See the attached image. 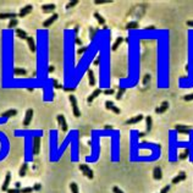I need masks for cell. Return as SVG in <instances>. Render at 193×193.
I'll return each mask as SVG.
<instances>
[{
	"mask_svg": "<svg viewBox=\"0 0 193 193\" xmlns=\"http://www.w3.org/2000/svg\"><path fill=\"white\" fill-rule=\"evenodd\" d=\"M70 103H71V106H72L73 115L76 116V118H80V116H81V113H80V109H78L77 98H76L73 94H70Z\"/></svg>",
	"mask_w": 193,
	"mask_h": 193,
	"instance_id": "1",
	"label": "cell"
},
{
	"mask_svg": "<svg viewBox=\"0 0 193 193\" xmlns=\"http://www.w3.org/2000/svg\"><path fill=\"white\" fill-rule=\"evenodd\" d=\"M80 170L82 171V174H83L87 178H89V180H92V178L94 177V172H93V170L88 166L87 164H81L80 165Z\"/></svg>",
	"mask_w": 193,
	"mask_h": 193,
	"instance_id": "2",
	"label": "cell"
},
{
	"mask_svg": "<svg viewBox=\"0 0 193 193\" xmlns=\"http://www.w3.org/2000/svg\"><path fill=\"white\" fill-rule=\"evenodd\" d=\"M40 150V138L39 137H34L33 138V146H32V153L37 155Z\"/></svg>",
	"mask_w": 193,
	"mask_h": 193,
	"instance_id": "3",
	"label": "cell"
},
{
	"mask_svg": "<svg viewBox=\"0 0 193 193\" xmlns=\"http://www.w3.org/2000/svg\"><path fill=\"white\" fill-rule=\"evenodd\" d=\"M58 17H59V15H58V13H53V15L51 16H49V17H48L46 20H45V21L43 22V27H44V28H48V27H49V26H51L55 21H56V20H58Z\"/></svg>",
	"mask_w": 193,
	"mask_h": 193,
	"instance_id": "4",
	"label": "cell"
},
{
	"mask_svg": "<svg viewBox=\"0 0 193 193\" xmlns=\"http://www.w3.org/2000/svg\"><path fill=\"white\" fill-rule=\"evenodd\" d=\"M32 118H33V109H28L26 111V116L23 119V126L25 127H28V125L32 121Z\"/></svg>",
	"mask_w": 193,
	"mask_h": 193,
	"instance_id": "5",
	"label": "cell"
},
{
	"mask_svg": "<svg viewBox=\"0 0 193 193\" xmlns=\"http://www.w3.org/2000/svg\"><path fill=\"white\" fill-rule=\"evenodd\" d=\"M58 123H59V126L61 127V130H63L64 131V132H66V131H67V122H66V119H65V116L64 115H58Z\"/></svg>",
	"mask_w": 193,
	"mask_h": 193,
	"instance_id": "6",
	"label": "cell"
},
{
	"mask_svg": "<svg viewBox=\"0 0 193 193\" xmlns=\"http://www.w3.org/2000/svg\"><path fill=\"white\" fill-rule=\"evenodd\" d=\"M175 130L177 131L178 133L189 135V133H191V131H192V127H189V126H185V125H176V126H175Z\"/></svg>",
	"mask_w": 193,
	"mask_h": 193,
	"instance_id": "7",
	"label": "cell"
},
{
	"mask_svg": "<svg viewBox=\"0 0 193 193\" xmlns=\"http://www.w3.org/2000/svg\"><path fill=\"white\" fill-rule=\"evenodd\" d=\"M105 108H106L108 110H111V111H114L116 115H119V114L121 113V110H120L118 106H116L113 101H110V100H108V101L105 103Z\"/></svg>",
	"mask_w": 193,
	"mask_h": 193,
	"instance_id": "8",
	"label": "cell"
},
{
	"mask_svg": "<svg viewBox=\"0 0 193 193\" xmlns=\"http://www.w3.org/2000/svg\"><path fill=\"white\" fill-rule=\"evenodd\" d=\"M32 9H33L32 5H26V6H23V8L20 10V12H18V17H26V16L32 11Z\"/></svg>",
	"mask_w": 193,
	"mask_h": 193,
	"instance_id": "9",
	"label": "cell"
},
{
	"mask_svg": "<svg viewBox=\"0 0 193 193\" xmlns=\"http://www.w3.org/2000/svg\"><path fill=\"white\" fill-rule=\"evenodd\" d=\"M16 115H17V110L16 109H9V110H6V111H4L1 114V118L9 119V118H12V116H16Z\"/></svg>",
	"mask_w": 193,
	"mask_h": 193,
	"instance_id": "10",
	"label": "cell"
},
{
	"mask_svg": "<svg viewBox=\"0 0 193 193\" xmlns=\"http://www.w3.org/2000/svg\"><path fill=\"white\" fill-rule=\"evenodd\" d=\"M186 177H187V175H186L183 171H181L177 176H175L174 178H172V183H174V185H175V183H180V182H182V181L186 180Z\"/></svg>",
	"mask_w": 193,
	"mask_h": 193,
	"instance_id": "11",
	"label": "cell"
},
{
	"mask_svg": "<svg viewBox=\"0 0 193 193\" xmlns=\"http://www.w3.org/2000/svg\"><path fill=\"white\" fill-rule=\"evenodd\" d=\"M143 119H144V116H143V115L133 116V118H131L130 120L126 121V125H133V123H138V122H141Z\"/></svg>",
	"mask_w": 193,
	"mask_h": 193,
	"instance_id": "12",
	"label": "cell"
},
{
	"mask_svg": "<svg viewBox=\"0 0 193 193\" xmlns=\"http://www.w3.org/2000/svg\"><path fill=\"white\" fill-rule=\"evenodd\" d=\"M10 181H11V174H10V172H8V174H6V176H5V181L3 182V186H1V189H3V191H6V192H8Z\"/></svg>",
	"mask_w": 193,
	"mask_h": 193,
	"instance_id": "13",
	"label": "cell"
},
{
	"mask_svg": "<svg viewBox=\"0 0 193 193\" xmlns=\"http://www.w3.org/2000/svg\"><path fill=\"white\" fill-rule=\"evenodd\" d=\"M101 93H103V91H101L100 88H96V89H94L93 93L88 96V103H93V100L96 98V96H99Z\"/></svg>",
	"mask_w": 193,
	"mask_h": 193,
	"instance_id": "14",
	"label": "cell"
},
{
	"mask_svg": "<svg viewBox=\"0 0 193 193\" xmlns=\"http://www.w3.org/2000/svg\"><path fill=\"white\" fill-rule=\"evenodd\" d=\"M16 16H18V13H15V12H4V13H0V20H6V18L13 20V18H16Z\"/></svg>",
	"mask_w": 193,
	"mask_h": 193,
	"instance_id": "15",
	"label": "cell"
},
{
	"mask_svg": "<svg viewBox=\"0 0 193 193\" xmlns=\"http://www.w3.org/2000/svg\"><path fill=\"white\" fill-rule=\"evenodd\" d=\"M168 109H169V103L168 101H164V103H161V105L159 108L155 109V113L156 114H164Z\"/></svg>",
	"mask_w": 193,
	"mask_h": 193,
	"instance_id": "16",
	"label": "cell"
},
{
	"mask_svg": "<svg viewBox=\"0 0 193 193\" xmlns=\"http://www.w3.org/2000/svg\"><path fill=\"white\" fill-rule=\"evenodd\" d=\"M27 44H28V48H30V50L32 53H36L37 46H36V42H34L33 37H28V38H27Z\"/></svg>",
	"mask_w": 193,
	"mask_h": 193,
	"instance_id": "17",
	"label": "cell"
},
{
	"mask_svg": "<svg viewBox=\"0 0 193 193\" xmlns=\"http://www.w3.org/2000/svg\"><path fill=\"white\" fill-rule=\"evenodd\" d=\"M153 177H154V180H158V181L163 178V172H161V169L159 166L154 168V170H153Z\"/></svg>",
	"mask_w": 193,
	"mask_h": 193,
	"instance_id": "18",
	"label": "cell"
},
{
	"mask_svg": "<svg viewBox=\"0 0 193 193\" xmlns=\"http://www.w3.org/2000/svg\"><path fill=\"white\" fill-rule=\"evenodd\" d=\"M55 8H56V6H55L54 4H48V5L45 4V5L42 6V11L45 12V13H50V12H53L55 10Z\"/></svg>",
	"mask_w": 193,
	"mask_h": 193,
	"instance_id": "19",
	"label": "cell"
},
{
	"mask_svg": "<svg viewBox=\"0 0 193 193\" xmlns=\"http://www.w3.org/2000/svg\"><path fill=\"white\" fill-rule=\"evenodd\" d=\"M15 33H16V36H17L20 39H26V40H27V38H28V34L26 33V31H23V30H21V28H16Z\"/></svg>",
	"mask_w": 193,
	"mask_h": 193,
	"instance_id": "20",
	"label": "cell"
},
{
	"mask_svg": "<svg viewBox=\"0 0 193 193\" xmlns=\"http://www.w3.org/2000/svg\"><path fill=\"white\" fill-rule=\"evenodd\" d=\"M27 171H28V164L25 163V164H22V166L20 168V171H18L20 177H25L26 174H27Z\"/></svg>",
	"mask_w": 193,
	"mask_h": 193,
	"instance_id": "21",
	"label": "cell"
},
{
	"mask_svg": "<svg viewBox=\"0 0 193 193\" xmlns=\"http://www.w3.org/2000/svg\"><path fill=\"white\" fill-rule=\"evenodd\" d=\"M88 81H89V86H95V77H94V72L92 70H88Z\"/></svg>",
	"mask_w": 193,
	"mask_h": 193,
	"instance_id": "22",
	"label": "cell"
},
{
	"mask_svg": "<svg viewBox=\"0 0 193 193\" xmlns=\"http://www.w3.org/2000/svg\"><path fill=\"white\" fill-rule=\"evenodd\" d=\"M122 42H123V38H122V37H119V38L114 42V44H113V46H111V50H113V51H116V50L119 49V46L121 45Z\"/></svg>",
	"mask_w": 193,
	"mask_h": 193,
	"instance_id": "23",
	"label": "cell"
},
{
	"mask_svg": "<svg viewBox=\"0 0 193 193\" xmlns=\"http://www.w3.org/2000/svg\"><path fill=\"white\" fill-rule=\"evenodd\" d=\"M13 73H15L16 76H26L27 75V71L25 70V68H21V67H15Z\"/></svg>",
	"mask_w": 193,
	"mask_h": 193,
	"instance_id": "24",
	"label": "cell"
},
{
	"mask_svg": "<svg viewBox=\"0 0 193 193\" xmlns=\"http://www.w3.org/2000/svg\"><path fill=\"white\" fill-rule=\"evenodd\" d=\"M146 125H147V131H146V133H148L149 131L151 130V126H153V119H151L150 116H147V118H146Z\"/></svg>",
	"mask_w": 193,
	"mask_h": 193,
	"instance_id": "25",
	"label": "cell"
},
{
	"mask_svg": "<svg viewBox=\"0 0 193 193\" xmlns=\"http://www.w3.org/2000/svg\"><path fill=\"white\" fill-rule=\"evenodd\" d=\"M94 17H95V20L99 22V25H105V18L103 17L99 12H94Z\"/></svg>",
	"mask_w": 193,
	"mask_h": 193,
	"instance_id": "26",
	"label": "cell"
},
{
	"mask_svg": "<svg viewBox=\"0 0 193 193\" xmlns=\"http://www.w3.org/2000/svg\"><path fill=\"white\" fill-rule=\"evenodd\" d=\"M138 27V22H136V21H132V22H130L126 25V30H135Z\"/></svg>",
	"mask_w": 193,
	"mask_h": 193,
	"instance_id": "27",
	"label": "cell"
},
{
	"mask_svg": "<svg viewBox=\"0 0 193 193\" xmlns=\"http://www.w3.org/2000/svg\"><path fill=\"white\" fill-rule=\"evenodd\" d=\"M70 189H71L72 193H80L78 192V186H77V183H76V182H71L70 183Z\"/></svg>",
	"mask_w": 193,
	"mask_h": 193,
	"instance_id": "28",
	"label": "cell"
},
{
	"mask_svg": "<svg viewBox=\"0 0 193 193\" xmlns=\"http://www.w3.org/2000/svg\"><path fill=\"white\" fill-rule=\"evenodd\" d=\"M188 154H189V150L188 149H185L182 153L180 154V156H178V158H180V160H185V159H187V158H188Z\"/></svg>",
	"mask_w": 193,
	"mask_h": 193,
	"instance_id": "29",
	"label": "cell"
},
{
	"mask_svg": "<svg viewBox=\"0 0 193 193\" xmlns=\"http://www.w3.org/2000/svg\"><path fill=\"white\" fill-rule=\"evenodd\" d=\"M16 26H18V20H17V18L10 20V22H9V28H15Z\"/></svg>",
	"mask_w": 193,
	"mask_h": 193,
	"instance_id": "30",
	"label": "cell"
},
{
	"mask_svg": "<svg viewBox=\"0 0 193 193\" xmlns=\"http://www.w3.org/2000/svg\"><path fill=\"white\" fill-rule=\"evenodd\" d=\"M96 32H98V28L94 30L93 27H91V28H89V38H91V40H93V39H94V37H95Z\"/></svg>",
	"mask_w": 193,
	"mask_h": 193,
	"instance_id": "31",
	"label": "cell"
},
{
	"mask_svg": "<svg viewBox=\"0 0 193 193\" xmlns=\"http://www.w3.org/2000/svg\"><path fill=\"white\" fill-rule=\"evenodd\" d=\"M126 92V89L125 88H120L119 89V92L116 93V99H121L122 98V95H123V93Z\"/></svg>",
	"mask_w": 193,
	"mask_h": 193,
	"instance_id": "32",
	"label": "cell"
},
{
	"mask_svg": "<svg viewBox=\"0 0 193 193\" xmlns=\"http://www.w3.org/2000/svg\"><path fill=\"white\" fill-rule=\"evenodd\" d=\"M77 4H78V0H72V1H70L66 5V9H71V8H73V6L77 5Z\"/></svg>",
	"mask_w": 193,
	"mask_h": 193,
	"instance_id": "33",
	"label": "cell"
},
{
	"mask_svg": "<svg viewBox=\"0 0 193 193\" xmlns=\"http://www.w3.org/2000/svg\"><path fill=\"white\" fill-rule=\"evenodd\" d=\"M34 189L33 187H25V188H21V193H32Z\"/></svg>",
	"mask_w": 193,
	"mask_h": 193,
	"instance_id": "34",
	"label": "cell"
},
{
	"mask_svg": "<svg viewBox=\"0 0 193 193\" xmlns=\"http://www.w3.org/2000/svg\"><path fill=\"white\" fill-rule=\"evenodd\" d=\"M87 50H88V46H82V48H80V49L77 50V54L78 55H82L83 53H86Z\"/></svg>",
	"mask_w": 193,
	"mask_h": 193,
	"instance_id": "35",
	"label": "cell"
},
{
	"mask_svg": "<svg viewBox=\"0 0 193 193\" xmlns=\"http://www.w3.org/2000/svg\"><path fill=\"white\" fill-rule=\"evenodd\" d=\"M106 3H111V0H95L94 4L100 5V4H106Z\"/></svg>",
	"mask_w": 193,
	"mask_h": 193,
	"instance_id": "36",
	"label": "cell"
},
{
	"mask_svg": "<svg viewBox=\"0 0 193 193\" xmlns=\"http://www.w3.org/2000/svg\"><path fill=\"white\" fill-rule=\"evenodd\" d=\"M103 93H104L105 95H111V94H114V93H115V91H114L113 88H109V89H105V91L103 92Z\"/></svg>",
	"mask_w": 193,
	"mask_h": 193,
	"instance_id": "37",
	"label": "cell"
},
{
	"mask_svg": "<svg viewBox=\"0 0 193 193\" xmlns=\"http://www.w3.org/2000/svg\"><path fill=\"white\" fill-rule=\"evenodd\" d=\"M185 101H192L193 100V93H191V94H187V95H185Z\"/></svg>",
	"mask_w": 193,
	"mask_h": 193,
	"instance_id": "38",
	"label": "cell"
},
{
	"mask_svg": "<svg viewBox=\"0 0 193 193\" xmlns=\"http://www.w3.org/2000/svg\"><path fill=\"white\" fill-rule=\"evenodd\" d=\"M8 193H21V188H12V189H8Z\"/></svg>",
	"mask_w": 193,
	"mask_h": 193,
	"instance_id": "39",
	"label": "cell"
},
{
	"mask_svg": "<svg viewBox=\"0 0 193 193\" xmlns=\"http://www.w3.org/2000/svg\"><path fill=\"white\" fill-rule=\"evenodd\" d=\"M51 82H53V86H54V88H63V86L59 85L56 80H51Z\"/></svg>",
	"mask_w": 193,
	"mask_h": 193,
	"instance_id": "40",
	"label": "cell"
},
{
	"mask_svg": "<svg viewBox=\"0 0 193 193\" xmlns=\"http://www.w3.org/2000/svg\"><path fill=\"white\" fill-rule=\"evenodd\" d=\"M170 191V186H165L164 188H161V191H160V193H168Z\"/></svg>",
	"mask_w": 193,
	"mask_h": 193,
	"instance_id": "41",
	"label": "cell"
},
{
	"mask_svg": "<svg viewBox=\"0 0 193 193\" xmlns=\"http://www.w3.org/2000/svg\"><path fill=\"white\" fill-rule=\"evenodd\" d=\"M113 192L114 193H123L119 187H116V186H114V187H113Z\"/></svg>",
	"mask_w": 193,
	"mask_h": 193,
	"instance_id": "42",
	"label": "cell"
},
{
	"mask_svg": "<svg viewBox=\"0 0 193 193\" xmlns=\"http://www.w3.org/2000/svg\"><path fill=\"white\" fill-rule=\"evenodd\" d=\"M40 188H42V186H40L39 183H36V185L33 186V189H34V191H39Z\"/></svg>",
	"mask_w": 193,
	"mask_h": 193,
	"instance_id": "43",
	"label": "cell"
},
{
	"mask_svg": "<svg viewBox=\"0 0 193 193\" xmlns=\"http://www.w3.org/2000/svg\"><path fill=\"white\" fill-rule=\"evenodd\" d=\"M75 42H76V44H77V45H82V42H81V39L77 37V36H76L75 37Z\"/></svg>",
	"mask_w": 193,
	"mask_h": 193,
	"instance_id": "44",
	"label": "cell"
},
{
	"mask_svg": "<svg viewBox=\"0 0 193 193\" xmlns=\"http://www.w3.org/2000/svg\"><path fill=\"white\" fill-rule=\"evenodd\" d=\"M99 63H100V58L98 56V58H96V59L94 60V63H93V65H95V66H96V65H99Z\"/></svg>",
	"mask_w": 193,
	"mask_h": 193,
	"instance_id": "45",
	"label": "cell"
},
{
	"mask_svg": "<svg viewBox=\"0 0 193 193\" xmlns=\"http://www.w3.org/2000/svg\"><path fill=\"white\" fill-rule=\"evenodd\" d=\"M54 70H55L54 66H49V67H48V72H53Z\"/></svg>",
	"mask_w": 193,
	"mask_h": 193,
	"instance_id": "46",
	"label": "cell"
},
{
	"mask_svg": "<svg viewBox=\"0 0 193 193\" xmlns=\"http://www.w3.org/2000/svg\"><path fill=\"white\" fill-rule=\"evenodd\" d=\"M187 26L193 27V20H189V21H187Z\"/></svg>",
	"mask_w": 193,
	"mask_h": 193,
	"instance_id": "47",
	"label": "cell"
},
{
	"mask_svg": "<svg viewBox=\"0 0 193 193\" xmlns=\"http://www.w3.org/2000/svg\"><path fill=\"white\" fill-rule=\"evenodd\" d=\"M144 30H155V26H148V27H146Z\"/></svg>",
	"mask_w": 193,
	"mask_h": 193,
	"instance_id": "48",
	"label": "cell"
},
{
	"mask_svg": "<svg viewBox=\"0 0 193 193\" xmlns=\"http://www.w3.org/2000/svg\"><path fill=\"white\" fill-rule=\"evenodd\" d=\"M65 91H67V92H73L75 91V88H64Z\"/></svg>",
	"mask_w": 193,
	"mask_h": 193,
	"instance_id": "49",
	"label": "cell"
},
{
	"mask_svg": "<svg viewBox=\"0 0 193 193\" xmlns=\"http://www.w3.org/2000/svg\"><path fill=\"white\" fill-rule=\"evenodd\" d=\"M78 30H80V27L76 26V27H75V33H78Z\"/></svg>",
	"mask_w": 193,
	"mask_h": 193,
	"instance_id": "50",
	"label": "cell"
},
{
	"mask_svg": "<svg viewBox=\"0 0 193 193\" xmlns=\"http://www.w3.org/2000/svg\"><path fill=\"white\" fill-rule=\"evenodd\" d=\"M147 133L146 132H139V137H144V136H146Z\"/></svg>",
	"mask_w": 193,
	"mask_h": 193,
	"instance_id": "51",
	"label": "cell"
},
{
	"mask_svg": "<svg viewBox=\"0 0 193 193\" xmlns=\"http://www.w3.org/2000/svg\"><path fill=\"white\" fill-rule=\"evenodd\" d=\"M20 186H21V183H20V182H16V188H20Z\"/></svg>",
	"mask_w": 193,
	"mask_h": 193,
	"instance_id": "52",
	"label": "cell"
},
{
	"mask_svg": "<svg viewBox=\"0 0 193 193\" xmlns=\"http://www.w3.org/2000/svg\"><path fill=\"white\" fill-rule=\"evenodd\" d=\"M104 128H106V130H110V128H111V126H106V125H105V126H104Z\"/></svg>",
	"mask_w": 193,
	"mask_h": 193,
	"instance_id": "53",
	"label": "cell"
},
{
	"mask_svg": "<svg viewBox=\"0 0 193 193\" xmlns=\"http://www.w3.org/2000/svg\"><path fill=\"white\" fill-rule=\"evenodd\" d=\"M0 150H1V148H0Z\"/></svg>",
	"mask_w": 193,
	"mask_h": 193,
	"instance_id": "54",
	"label": "cell"
}]
</instances>
